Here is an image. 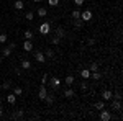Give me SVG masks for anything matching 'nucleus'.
<instances>
[{
	"label": "nucleus",
	"mask_w": 123,
	"mask_h": 121,
	"mask_svg": "<svg viewBox=\"0 0 123 121\" xmlns=\"http://www.w3.org/2000/svg\"><path fill=\"white\" fill-rule=\"evenodd\" d=\"M46 80H48V75L44 74V75H43V80H41V82H43V84H46Z\"/></svg>",
	"instance_id": "nucleus-37"
},
{
	"label": "nucleus",
	"mask_w": 123,
	"mask_h": 121,
	"mask_svg": "<svg viewBox=\"0 0 123 121\" xmlns=\"http://www.w3.org/2000/svg\"><path fill=\"white\" fill-rule=\"evenodd\" d=\"M100 120L102 121H110L112 120V113L108 111V110H104V108H102V110H100Z\"/></svg>",
	"instance_id": "nucleus-1"
},
{
	"label": "nucleus",
	"mask_w": 123,
	"mask_h": 121,
	"mask_svg": "<svg viewBox=\"0 0 123 121\" xmlns=\"http://www.w3.org/2000/svg\"><path fill=\"white\" fill-rule=\"evenodd\" d=\"M90 77H92L94 80H100V77H102V74H100L98 70H95V72H90Z\"/></svg>",
	"instance_id": "nucleus-14"
},
{
	"label": "nucleus",
	"mask_w": 123,
	"mask_h": 121,
	"mask_svg": "<svg viewBox=\"0 0 123 121\" xmlns=\"http://www.w3.org/2000/svg\"><path fill=\"white\" fill-rule=\"evenodd\" d=\"M10 87H12V82H3V84H2V88H3V90H8Z\"/></svg>",
	"instance_id": "nucleus-29"
},
{
	"label": "nucleus",
	"mask_w": 123,
	"mask_h": 121,
	"mask_svg": "<svg viewBox=\"0 0 123 121\" xmlns=\"http://www.w3.org/2000/svg\"><path fill=\"white\" fill-rule=\"evenodd\" d=\"M46 95H48L46 87H44V84H41V87H39V92H38V98H39V100H44V98H46Z\"/></svg>",
	"instance_id": "nucleus-4"
},
{
	"label": "nucleus",
	"mask_w": 123,
	"mask_h": 121,
	"mask_svg": "<svg viewBox=\"0 0 123 121\" xmlns=\"http://www.w3.org/2000/svg\"><path fill=\"white\" fill-rule=\"evenodd\" d=\"M80 20H82V21H90V20H92V12H90V10L82 12V13H80Z\"/></svg>",
	"instance_id": "nucleus-2"
},
{
	"label": "nucleus",
	"mask_w": 123,
	"mask_h": 121,
	"mask_svg": "<svg viewBox=\"0 0 123 121\" xmlns=\"http://www.w3.org/2000/svg\"><path fill=\"white\" fill-rule=\"evenodd\" d=\"M13 7H15V10H23L25 8V3H23V0H17L13 3Z\"/></svg>",
	"instance_id": "nucleus-9"
},
{
	"label": "nucleus",
	"mask_w": 123,
	"mask_h": 121,
	"mask_svg": "<svg viewBox=\"0 0 123 121\" xmlns=\"http://www.w3.org/2000/svg\"><path fill=\"white\" fill-rule=\"evenodd\" d=\"M48 3H49L51 7H56L57 3H59V0H48Z\"/></svg>",
	"instance_id": "nucleus-30"
},
{
	"label": "nucleus",
	"mask_w": 123,
	"mask_h": 121,
	"mask_svg": "<svg viewBox=\"0 0 123 121\" xmlns=\"http://www.w3.org/2000/svg\"><path fill=\"white\" fill-rule=\"evenodd\" d=\"M59 85H61V80H59L57 77H53V79H51V87H53V88H59Z\"/></svg>",
	"instance_id": "nucleus-7"
},
{
	"label": "nucleus",
	"mask_w": 123,
	"mask_h": 121,
	"mask_svg": "<svg viewBox=\"0 0 123 121\" xmlns=\"http://www.w3.org/2000/svg\"><path fill=\"white\" fill-rule=\"evenodd\" d=\"M64 84H66L67 87H71V85L74 84V75H67V77H66V80H64Z\"/></svg>",
	"instance_id": "nucleus-12"
},
{
	"label": "nucleus",
	"mask_w": 123,
	"mask_h": 121,
	"mask_svg": "<svg viewBox=\"0 0 123 121\" xmlns=\"http://www.w3.org/2000/svg\"><path fill=\"white\" fill-rule=\"evenodd\" d=\"M72 18H74V20L80 18V12H79V10H74V12H72Z\"/></svg>",
	"instance_id": "nucleus-28"
},
{
	"label": "nucleus",
	"mask_w": 123,
	"mask_h": 121,
	"mask_svg": "<svg viewBox=\"0 0 123 121\" xmlns=\"http://www.w3.org/2000/svg\"><path fill=\"white\" fill-rule=\"evenodd\" d=\"M23 49L30 52V51H33V43H31V39H25V43H23Z\"/></svg>",
	"instance_id": "nucleus-5"
},
{
	"label": "nucleus",
	"mask_w": 123,
	"mask_h": 121,
	"mask_svg": "<svg viewBox=\"0 0 123 121\" xmlns=\"http://www.w3.org/2000/svg\"><path fill=\"white\" fill-rule=\"evenodd\" d=\"M21 116H23V110H18V111L15 113V116H13V118H21Z\"/></svg>",
	"instance_id": "nucleus-31"
},
{
	"label": "nucleus",
	"mask_w": 123,
	"mask_h": 121,
	"mask_svg": "<svg viewBox=\"0 0 123 121\" xmlns=\"http://www.w3.org/2000/svg\"><path fill=\"white\" fill-rule=\"evenodd\" d=\"M80 75H82V79H89L90 77V70L89 69H84V70H80Z\"/></svg>",
	"instance_id": "nucleus-18"
},
{
	"label": "nucleus",
	"mask_w": 123,
	"mask_h": 121,
	"mask_svg": "<svg viewBox=\"0 0 123 121\" xmlns=\"http://www.w3.org/2000/svg\"><path fill=\"white\" fill-rule=\"evenodd\" d=\"M33 2H36V3H39V2H43V0H33Z\"/></svg>",
	"instance_id": "nucleus-39"
},
{
	"label": "nucleus",
	"mask_w": 123,
	"mask_h": 121,
	"mask_svg": "<svg viewBox=\"0 0 123 121\" xmlns=\"http://www.w3.org/2000/svg\"><path fill=\"white\" fill-rule=\"evenodd\" d=\"M38 15L41 17V18H43V17H46V15H48V10L44 8V7H41V8H38Z\"/></svg>",
	"instance_id": "nucleus-17"
},
{
	"label": "nucleus",
	"mask_w": 123,
	"mask_h": 121,
	"mask_svg": "<svg viewBox=\"0 0 123 121\" xmlns=\"http://www.w3.org/2000/svg\"><path fill=\"white\" fill-rule=\"evenodd\" d=\"M7 102H8L10 105H15V102H17V95H15V93H8V97H7Z\"/></svg>",
	"instance_id": "nucleus-8"
},
{
	"label": "nucleus",
	"mask_w": 123,
	"mask_h": 121,
	"mask_svg": "<svg viewBox=\"0 0 123 121\" xmlns=\"http://www.w3.org/2000/svg\"><path fill=\"white\" fill-rule=\"evenodd\" d=\"M8 41V36L5 33H0V43H7Z\"/></svg>",
	"instance_id": "nucleus-24"
},
{
	"label": "nucleus",
	"mask_w": 123,
	"mask_h": 121,
	"mask_svg": "<svg viewBox=\"0 0 123 121\" xmlns=\"http://www.w3.org/2000/svg\"><path fill=\"white\" fill-rule=\"evenodd\" d=\"M44 57H48V59H53V57H54V52H53L51 49H48L46 54H44Z\"/></svg>",
	"instance_id": "nucleus-26"
},
{
	"label": "nucleus",
	"mask_w": 123,
	"mask_h": 121,
	"mask_svg": "<svg viewBox=\"0 0 123 121\" xmlns=\"http://www.w3.org/2000/svg\"><path fill=\"white\" fill-rule=\"evenodd\" d=\"M89 70H90V72L98 70V62H92V64H90V67H89Z\"/></svg>",
	"instance_id": "nucleus-20"
},
{
	"label": "nucleus",
	"mask_w": 123,
	"mask_h": 121,
	"mask_svg": "<svg viewBox=\"0 0 123 121\" xmlns=\"http://www.w3.org/2000/svg\"><path fill=\"white\" fill-rule=\"evenodd\" d=\"M13 93H15L17 97H20V95L23 93V90H21V87H15V88H13Z\"/></svg>",
	"instance_id": "nucleus-23"
},
{
	"label": "nucleus",
	"mask_w": 123,
	"mask_h": 121,
	"mask_svg": "<svg viewBox=\"0 0 123 121\" xmlns=\"http://www.w3.org/2000/svg\"><path fill=\"white\" fill-rule=\"evenodd\" d=\"M95 108H97V110H102V108H105V100H100V102L95 105Z\"/></svg>",
	"instance_id": "nucleus-22"
},
{
	"label": "nucleus",
	"mask_w": 123,
	"mask_h": 121,
	"mask_svg": "<svg viewBox=\"0 0 123 121\" xmlns=\"http://www.w3.org/2000/svg\"><path fill=\"white\" fill-rule=\"evenodd\" d=\"M102 98H104L105 102H108V100L113 98V93L110 92V90H104V92H102Z\"/></svg>",
	"instance_id": "nucleus-6"
},
{
	"label": "nucleus",
	"mask_w": 123,
	"mask_h": 121,
	"mask_svg": "<svg viewBox=\"0 0 123 121\" xmlns=\"http://www.w3.org/2000/svg\"><path fill=\"white\" fill-rule=\"evenodd\" d=\"M2 54H3V56H5V57H8L10 54H12V49H10V47H5V49H3V52H2Z\"/></svg>",
	"instance_id": "nucleus-27"
},
{
	"label": "nucleus",
	"mask_w": 123,
	"mask_h": 121,
	"mask_svg": "<svg viewBox=\"0 0 123 121\" xmlns=\"http://www.w3.org/2000/svg\"><path fill=\"white\" fill-rule=\"evenodd\" d=\"M87 44H89V46H94V44H95V41L92 39V38H89V39H87Z\"/></svg>",
	"instance_id": "nucleus-34"
},
{
	"label": "nucleus",
	"mask_w": 123,
	"mask_h": 121,
	"mask_svg": "<svg viewBox=\"0 0 123 121\" xmlns=\"http://www.w3.org/2000/svg\"><path fill=\"white\" fill-rule=\"evenodd\" d=\"M0 31H2V26H0Z\"/></svg>",
	"instance_id": "nucleus-41"
},
{
	"label": "nucleus",
	"mask_w": 123,
	"mask_h": 121,
	"mask_svg": "<svg viewBox=\"0 0 123 121\" xmlns=\"http://www.w3.org/2000/svg\"><path fill=\"white\" fill-rule=\"evenodd\" d=\"M44 102H46V105H53V103H54V98H53V95H46Z\"/></svg>",
	"instance_id": "nucleus-21"
},
{
	"label": "nucleus",
	"mask_w": 123,
	"mask_h": 121,
	"mask_svg": "<svg viewBox=\"0 0 123 121\" xmlns=\"http://www.w3.org/2000/svg\"><path fill=\"white\" fill-rule=\"evenodd\" d=\"M74 3H76L77 7H80V5H84V0H74Z\"/></svg>",
	"instance_id": "nucleus-35"
},
{
	"label": "nucleus",
	"mask_w": 123,
	"mask_h": 121,
	"mask_svg": "<svg viewBox=\"0 0 123 121\" xmlns=\"http://www.w3.org/2000/svg\"><path fill=\"white\" fill-rule=\"evenodd\" d=\"M59 41H61V38H57V36H53V44H59Z\"/></svg>",
	"instance_id": "nucleus-32"
},
{
	"label": "nucleus",
	"mask_w": 123,
	"mask_h": 121,
	"mask_svg": "<svg viewBox=\"0 0 123 121\" xmlns=\"http://www.w3.org/2000/svg\"><path fill=\"white\" fill-rule=\"evenodd\" d=\"M25 18L28 20V21H31V20L35 18V13H33V12H28V13H26V15H25Z\"/></svg>",
	"instance_id": "nucleus-25"
},
{
	"label": "nucleus",
	"mask_w": 123,
	"mask_h": 121,
	"mask_svg": "<svg viewBox=\"0 0 123 121\" xmlns=\"http://www.w3.org/2000/svg\"><path fill=\"white\" fill-rule=\"evenodd\" d=\"M23 35H25V39H33V31L31 29H26Z\"/></svg>",
	"instance_id": "nucleus-19"
},
{
	"label": "nucleus",
	"mask_w": 123,
	"mask_h": 121,
	"mask_svg": "<svg viewBox=\"0 0 123 121\" xmlns=\"http://www.w3.org/2000/svg\"><path fill=\"white\" fill-rule=\"evenodd\" d=\"M112 110H122V103H120V100H113V102H112Z\"/></svg>",
	"instance_id": "nucleus-11"
},
{
	"label": "nucleus",
	"mask_w": 123,
	"mask_h": 121,
	"mask_svg": "<svg viewBox=\"0 0 123 121\" xmlns=\"http://www.w3.org/2000/svg\"><path fill=\"white\" fill-rule=\"evenodd\" d=\"M3 116V108H2V105H0V118Z\"/></svg>",
	"instance_id": "nucleus-38"
},
{
	"label": "nucleus",
	"mask_w": 123,
	"mask_h": 121,
	"mask_svg": "<svg viewBox=\"0 0 123 121\" xmlns=\"http://www.w3.org/2000/svg\"><path fill=\"white\" fill-rule=\"evenodd\" d=\"M31 67V62H30L28 59H23L21 61V69H30Z\"/></svg>",
	"instance_id": "nucleus-13"
},
{
	"label": "nucleus",
	"mask_w": 123,
	"mask_h": 121,
	"mask_svg": "<svg viewBox=\"0 0 123 121\" xmlns=\"http://www.w3.org/2000/svg\"><path fill=\"white\" fill-rule=\"evenodd\" d=\"M80 90H82V92H85V90H87V84H80Z\"/></svg>",
	"instance_id": "nucleus-36"
},
{
	"label": "nucleus",
	"mask_w": 123,
	"mask_h": 121,
	"mask_svg": "<svg viewBox=\"0 0 123 121\" xmlns=\"http://www.w3.org/2000/svg\"><path fill=\"white\" fill-rule=\"evenodd\" d=\"M64 97H66V98H72V97H74V90H72V88H67L66 92H64Z\"/></svg>",
	"instance_id": "nucleus-16"
},
{
	"label": "nucleus",
	"mask_w": 123,
	"mask_h": 121,
	"mask_svg": "<svg viewBox=\"0 0 123 121\" xmlns=\"http://www.w3.org/2000/svg\"><path fill=\"white\" fill-rule=\"evenodd\" d=\"M39 33H41V35H49V33H51V26H49V23H43V25L39 26Z\"/></svg>",
	"instance_id": "nucleus-3"
},
{
	"label": "nucleus",
	"mask_w": 123,
	"mask_h": 121,
	"mask_svg": "<svg viewBox=\"0 0 123 121\" xmlns=\"http://www.w3.org/2000/svg\"><path fill=\"white\" fill-rule=\"evenodd\" d=\"M35 59H36V61H38V62H44V61H46V57H44V54H43V52H36V54H35Z\"/></svg>",
	"instance_id": "nucleus-10"
},
{
	"label": "nucleus",
	"mask_w": 123,
	"mask_h": 121,
	"mask_svg": "<svg viewBox=\"0 0 123 121\" xmlns=\"http://www.w3.org/2000/svg\"><path fill=\"white\" fill-rule=\"evenodd\" d=\"M64 35H66V33H64V29L61 28V26H57V28H56V36L57 38H64Z\"/></svg>",
	"instance_id": "nucleus-15"
},
{
	"label": "nucleus",
	"mask_w": 123,
	"mask_h": 121,
	"mask_svg": "<svg viewBox=\"0 0 123 121\" xmlns=\"http://www.w3.org/2000/svg\"><path fill=\"white\" fill-rule=\"evenodd\" d=\"M113 98H115V100H122V93H120V92H117V93L113 95Z\"/></svg>",
	"instance_id": "nucleus-33"
},
{
	"label": "nucleus",
	"mask_w": 123,
	"mask_h": 121,
	"mask_svg": "<svg viewBox=\"0 0 123 121\" xmlns=\"http://www.w3.org/2000/svg\"><path fill=\"white\" fill-rule=\"evenodd\" d=\"M0 105H2V97H0Z\"/></svg>",
	"instance_id": "nucleus-40"
}]
</instances>
